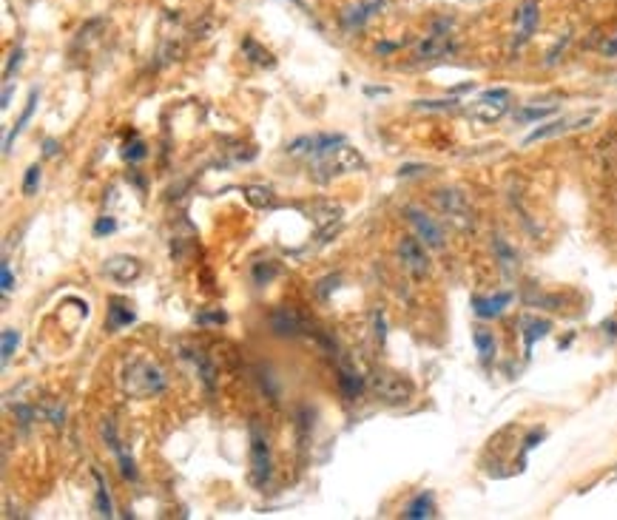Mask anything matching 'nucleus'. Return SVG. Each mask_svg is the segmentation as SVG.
Here are the masks:
<instances>
[{
	"mask_svg": "<svg viewBox=\"0 0 617 520\" xmlns=\"http://www.w3.org/2000/svg\"><path fill=\"white\" fill-rule=\"evenodd\" d=\"M370 390L384 401V404H407L412 398V384L393 373V370H376L370 375Z\"/></svg>",
	"mask_w": 617,
	"mask_h": 520,
	"instance_id": "nucleus-1",
	"label": "nucleus"
},
{
	"mask_svg": "<svg viewBox=\"0 0 617 520\" xmlns=\"http://www.w3.org/2000/svg\"><path fill=\"white\" fill-rule=\"evenodd\" d=\"M319 168H322L327 177H342V174L362 171V168H364V160H362V154H359L356 148H350V145L339 142L336 148H330V151H325V154H322V162H319Z\"/></svg>",
	"mask_w": 617,
	"mask_h": 520,
	"instance_id": "nucleus-2",
	"label": "nucleus"
},
{
	"mask_svg": "<svg viewBox=\"0 0 617 520\" xmlns=\"http://www.w3.org/2000/svg\"><path fill=\"white\" fill-rule=\"evenodd\" d=\"M509 111V91L506 88H495V91H486L478 103L469 105V117L475 123H484V125H492L498 123L504 114Z\"/></svg>",
	"mask_w": 617,
	"mask_h": 520,
	"instance_id": "nucleus-3",
	"label": "nucleus"
},
{
	"mask_svg": "<svg viewBox=\"0 0 617 520\" xmlns=\"http://www.w3.org/2000/svg\"><path fill=\"white\" fill-rule=\"evenodd\" d=\"M399 259L410 270L412 276H427L429 273V256L424 251V245L418 242V236H402L399 242Z\"/></svg>",
	"mask_w": 617,
	"mask_h": 520,
	"instance_id": "nucleus-4",
	"label": "nucleus"
},
{
	"mask_svg": "<svg viewBox=\"0 0 617 520\" xmlns=\"http://www.w3.org/2000/svg\"><path fill=\"white\" fill-rule=\"evenodd\" d=\"M407 219L412 222V228L418 231V239H424V245H429V248H441L444 245V231H441V225L432 217H427L418 208H407Z\"/></svg>",
	"mask_w": 617,
	"mask_h": 520,
	"instance_id": "nucleus-5",
	"label": "nucleus"
},
{
	"mask_svg": "<svg viewBox=\"0 0 617 520\" xmlns=\"http://www.w3.org/2000/svg\"><path fill=\"white\" fill-rule=\"evenodd\" d=\"M518 37H515V46H524L532 34H535V28H538V20H541V6H538V0H524L521 6H518Z\"/></svg>",
	"mask_w": 617,
	"mask_h": 520,
	"instance_id": "nucleus-6",
	"label": "nucleus"
},
{
	"mask_svg": "<svg viewBox=\"0 0 617 520\" xmlns=\"http://www.w3.org/2000/svg\"><path fill=\"white\" fill-rule=\"evenodd\" d=\"M128 378H143V395L160 392V390L165 387L163 373H160L151 361H146V358H140V361H134V364L128 367ZM128 378H126V381H128Z\"/></svg>",
	"mask_w": 617,
	"mask_h": 520,
	"instance_id": "nucleus-7",
	"label": "nucleus"
},
{
	"mask_svg": "<svg viewBox=\"0 0 617 520\" xmlns=\"http://www.w3.org/2000/svg\"><path fill=\"white\" fill-rule=\"evenodd\" d=\"M103 270H106V276H111L114 281L128 284V281H134V279L143 273V264L134 259V256H111V259L103 264Z\"/></svg>",
	"mask_w": 617,
	"mask_h": 520,
	"instance_id": "nucleus-8",
	"label": "nucleus"
},
{
	"mask_svg": "<svg viewBox=\"0 0 617 520\" xmlns=\"http://www.w3.org/2000/svg\"><path fill=\"white\" fill-rule=\"evenodd\" d=\"M250 461H253V481L265 484L270 475V458H267V444L256 430H253V444H250Z\"/></svg>",
	"mask_w": 617,
	"mask_h": 520,
	"instance_id": "nucleus-9",
	"label": "nucleus"
},
{
	"mask_svg": "<svg viewBox=\"0 0 617 520\" xmlns=\"http://www.w3.org/2000/svg\"><path fill=\"white\" fill-rule=\"evenodd\" d=\"M270 327H273L279 336H299V333L307 330V321H305L296 310H279V313H273Z\"/></svg>",
	"mask_w": 617,
	"mask_h": 520,
	"instance_id": "nucleus-10",
	"label": "nucleus"
},
{
	"mask_svg": "<svg viewBox=\"0 0 617 520\" xmlns=\"http://www.w3.org/2000/svg\"><path fill=\"white\" fill-rule=\"evenodd\" d=\"M438 202H441V208H444V214L449 219H466V214H469V205L464 202V197L458 191H441Z\"/></svg>",
	"mask_w": 617,
	"mask_h": 520,
	"instance_id": "nucleus-11",
	"label": "nucleus"
},
{
	"mask_svg": "<svg viewBox=\"0 0 617 520\" xmlns=\"http://www.w3.org/2000/svg\"><path fill=\"white\" fill-rule=\"evenodd\" d=\"M245 199H248V205L256 208V211H270V208H276V194H273L270 188H265V185H248V188H245Z\"/></svg>",
	"mask_w": 617,
	"mask_h": 520,
	"instance_id": "nucleus-12",
	"label": "nucleus"
},
{
	"mask_svg": "<svg viewBox=\"0 0 617 520\" xmlns=\"http://www.w3.org/2000/svg\"><path fill=\"white\" fill-rule=\"evenodd\" d=\"M509 293H501V296H492V298H475L472 304H475V313L481 316V318H492V316H498L501 310H504V304H509Z\"/></svg>",
	"mask_w": 617,
	"mask_h": 520,
	"instance_id": "nucleus-13",
	"label": "nucleus"
},
{
	"mask_svg": "<svg viewBox=\"0 0 617 520\" xmlns=\"http://www.w3.org/2000/svg\"><path fill=\"white\" fill-rule=\"evenodd\" d=\"M472 341H475V350H478L481 361H489V358L495 355V336H492L489 330L478 327V330L472 333Z\"/></svg>",
	"mask_w": 617,
	"mask_h": 520,
	"instance_id": "nucleus-14",
	"label": "nucleus"
},
{
	"mask_svg": "<svg viewBox=\"0 0 617 520\" xmlns=\"http://www.w3.org/2000/svg\"><path fill=\"white\" fill-rule=\"evenodd\" d=\"M34 105H37V91H31V94H29V103H26V108H23V114H20V120H17V125H14V128L6 134V142H3V151H6V154H9V148H11V140H14V137L23 131V125L29 123V117H31Z\"/></svg>",
	"mask_w": 617,
	"mask_h": 520,
	"instance_id": "nucleus-15",
	"label": "nucleus"
},
{
	"mask_svg": "<svg viewBox=\"0 0 617 520\" xmlns=\"http://www.w3.org/2000/svg\"><path fill=\"white\" fill-rule=\"evenodd\" d=\"M449 48V43H447V34H432L429 40H424L421 43V48H418V57H438V54H444Z\"/></svg>",
	"mask_w": 617,
	"mask_h": 520,
	"instance_id": "nucleus-16",
	"label": "nucleus"
},
{
	"mask_svg": "<svg viewBox=\"0 0 617 520\" xmlns=\"http://www.w3.org/2000/svg\"><path fill=\"white\" fill-rule=\"evenodd\" d=\"M569 128H578V125H572V123H566V120H558V123H549V125H544V128L532 131V134L526 137V142H538V140H546V137L564 134V131H569Z\"/></svg>",
	"mask_w": 617,
	"mask_h": 520,
	"instance_id": "nucleus-17",
	"label": "nucleus"
},
{
	"mask_svg": "<svg viewBox=\"0 0 617 520\" xmlns=\"http://www.w3.org/2000/svg\"><path fill=\"white\" fill-rule=\"evenodd\" d=\"M339 217H342V208H339V205L325 202V205H316V208H313V222H316L319 228H327V225L336 222Z\"/></svg>",
	"mask_w": 617,
	"mask_h": 520,
	"instance_id": "nucleus-18",
	"label": "nucleus"
},
{
	"mask_svg": "<svg viewBox=\"0 0 617 520\" xmlns=\"http://www.w3.org/2000/svg\"><path fill=\"white\" fill-rule=\"evenodd\" d=\"M432 515H435V506L429 495H418L404 512V518H432Z\"/></svg>",
	"mask_w": 617,
	"mask_h": 520,
	"instance_id": "nucleus-19",
	"label": "nucleus"
},
{
	"mask_svg": "<svg viewBox=\"0 0 617 520\" xmlns=\"http://www.w3.org/2000/svg\"><path fill=\"white\" fill-rule=\"evenodd\" d=\"M495 254H498V261H501V267H504L506 273L515 267V251H512L504 239H495Z\"/></svg>",
	"mask_w": 617,
	"mask_h": 520,
	"instance_id": "nucleus-20",
	"label": "nucleus"
},
{
	"mask_svg": "<svg viewBox=\"0 0 617 520\" xmlns=\"http://www.w3.org/2000/svg\"><path fill=\"white\" fill-rule=\"evenodd\" d=\"M339 381H342V390L350 395V398H356L359 392H362V378L359 375H353V373H347V370H342V375H339Z\"/></svg>",
	"mask_w": 617,
	"mask_h": 520,
	"instance_id": "nucleus-21",
	"label": "nucleus"
},
{
	"mask_svg": "<svg viewBox=\"0 0 617 520\" xmlns=\"http://www.w3.org/2000/svg\"><path fill=\"white\" fill-rule=\"evenodd\" d=\"M131 321H134L131 310H123V304L114 301L111 304V327H123V324H131Z\"/></svg>",
	"mask_w": 617,
	"mask_h": 520,
	"instance_id": "nucleus-22",
	"label": "nucleus"
},
{
	"mask_svg": "<svg viewBox=\"0 0 617 520\" xmlns=\"http://www.w3.org/2000/svg\"><path fill=\"white\" fill-rule=\"evenodd\" d=\"M194 364L200 367V375H203V381H205V387H208V390H210V387H213V367L208 364V361H205V355H203L200 350L194 353Z\"/></svg>",
	"mask_w": 617,
	"mask_h": 520,
	"instance_id": "nucleus-23",
	"label": "nucleus"
},
{
	"mask_svg": "<svg viewBox=\"0 0 617 520\" xmlns=\"http://www.w3.org/2000/svg\"><path fill=\"white\" fill-rule=\"evenodd\" d=\"M17 341H20L17 330H3V364H6L9 358H11V353H14Z\"/></svg>",
	"mask_w": 617,
	"mask_h": 520,
	"instance_id": "nucleus-24",
	"label": "nucleus"
},
{
	"mask_svg": "<svg viewBox=\"0 0 617 520\" xmlns=\"http://www.w3.org/2000/svg\"><path fill=\"white\" fill-rule=\"evenodd\" d=\"M97 484H100V492H97V509H100L103 518H111V501H108V492H106V484H103L100 475H97Z\"/></svg>",
	"mask_w": 617,
	"mask_h": 520,
	"instance_id": "nucleus-25",
	"label": "nucleus"
},
{
	"mask_svg": "<svg viewBox=\"0 0 617 520\" xmlns=\"http://www.w3.org/2000/svg\"><path fill=\"white\" fill-rule=\"evenodd\" d=\"M546 330H549V324H546V321H529V330H526V350H532L535 338H541Z\"/></svg>",
	"mask_w": 617,
	"mask_h": 520,
	"instance_id": "nucleus-26",
	"label": "nucleus"
},
{
	"mask_svg": "<svg viewBox=\"0 0 617 520\" xmlns=\"http://www.w3.org/2000/svg\"><path fill=\"white\" fill-rule=\"evenodd\" d=\"M37 182H40V168H37V165H31V168L26 171V180H23V194H26V197H31V194H34V188H37Z\"/></svg>",
	"mask_w": 617,
	"mask_h": 520,
	"instance_id": "nucleus-27",
	"label": "nucleus"
},
{
	"mask_svg": "<svg viewBox=\"0 0 617 520\" xmlns=\"http://www.w3.org/2000/svg\"><path fill=\"white\" fill-rule=\"evenodd\" d=\"M421 108H435V111H449V108H455L458 105V100H424V103H418Z\"/></svg>",
	"mask_w": 617,
	"mask_h": 520,
	"instance_id": "nucleus-28",
	"label": "nucleus"
},
{
	"mask_svg": "<svg viewBox=\"0 0 617 520\" xmlns=\"http://www.w3.org/2000/svg\"><path fill=\"white\" fill-rule=\"evenodd\" d=\"M555 108H526V111H521L518 114V120H541V117H546V114H552Z\"/></svg>",
	"mask_w": 617,
	"mask_h": 520,
	"instance_id": "nucleus-29",
	"label": "nucleus"
},
{
	"mask_svg": "<svg viewBox=\"0 0 617 520\" xmlns=\"http://www.w3.org/2000/svg\"><path fill=\"white\" fill-rule=\"evenodd\" d=\"M0 281H3V293H9V290H11V270H9L6 261H3V267H0Z\"/></svg>",
	"mask_w": 617,
	"mask_h": 520,
	"instance_id": "nucleus-30",
	"label": "nucleus"
},
{
	"mask_svg": "<svg viewBox=\"0 0 617 520\" xmlns=\"http://www.w3.org/2000/svg\"><path fill=\"white\" fill-rule=\"evenodd\" d=\"M603 54L606 57H617V31L606 40V46H603Z\"/></svg>",
	"mask_w": 617,
	"mask_h": 520,
	"instance_id": "nucleus-31",
	"label": "nucleus"
},
{
	"mask_svg": "<svg viewBox=\"0 0 617 520\" xmlns=\"http://www.w3.org/2000/svg\"><path fill=\"white\" fill-rule=\"evenodd\" d=\"M143 154H146V151H143V145H140V142H134V145H131V151H126V157H131V160H140Z\"/></svg>",
	"mask_w": 617,
	"mask_h": 520,
	"instance_id": "nucleus-32",
	"label": "nucleus"
},
{
	"mask_svg": "<svg viewBox=\"0 0 617 520\" xmlns=\"http://www.w3.org/2000/svg\"><path fill=\"white\" fill-rule=\"evenodd\" d=\"M94 231H97V234H108V231H114V222H111V219H103V222H97Z\"/></svg>",
	"mask_w": 617,
	"mask_h": 520,
	"instance_id": "nucleus-33",
	"label": "nucleus"
}]
</instances>
